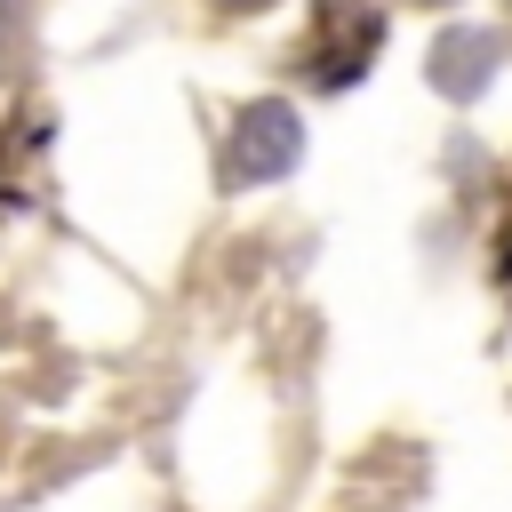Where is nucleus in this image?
I'll return each instance as SVG.
<instances>
[{
    "instance_id": "nucleus-2",
    "label": "nucleus",
    "mask_w": 512,
    "mask_h": 512,
    "mask_svg": "<svg viewBox=\"0 0 512 512\" xmlns=\"http://www.w3.org/2000/svg\"><path fill=\"white\" fill-rule=\"evenodd\" d=\"M496 64H504V32H448L432 48V88L440 96H472V88H488Z\"/></svg>"
},
{
    "instance_id": "nucleus-3",
    "label": "nucleus",
    "mask_w": 512,
    "mask_h": 512,
    "mask_svg": "<svg viewBox=\"0 0 512 512\" xmlns=\"http://www.w3.org/2000/svg\"><path fill=\"white\" fill-rule=\"evenodd\" d=\"M232 8H264V0H232Z\"/></svg>"
},
{
    "instance_id": "nucleus-1",
    "label": "nucleus",
    "mask_w": 512,
    "mask_h": 512,
    "mask_svg": "<svg viewBox=\"0 0 512 512\" xmlns=\"http://www.w3.org/2000/svg\"><path fill=\"white\" fill-rule=\"evenodd\" d=\"M296 152H304V120H296L280 96H264V104H248V112L232 120V136H224V176H232V184H264V176H288Z\"/></svg>"
},
{
    "instance_id": "nucleus-4",
    "label": "nucleus",
    "mask_w": 512,
    "mask_h": 512,
    "mask_svg": "<svg viewBox=\"0 0 512 512\" xmlns=\"http://www.w3.org/2000/svg\"><path fill=\"white\" fill-rule=\"evenodd\" d=\"M424 8H448V0H424Z\"/></svg>"
}]
</instances>
